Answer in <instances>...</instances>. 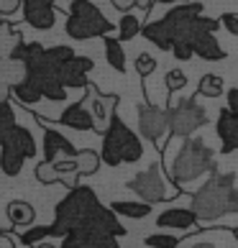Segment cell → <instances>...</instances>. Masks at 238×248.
Masks as SVG:
<instances>
[{
    "mask_svg": "<svg viewBox=\"0 0 238 248\" xmlns=\"http://www.w3.org/2000/svg\"><path fill=\"white\" fill-rule=\"evenodd\" d=\"M51 231L62 235L64 248H97V246H115L118 235H123V225L111 215V210L100 205L97 195L90 187H75L69 197L57 205Z\"/></svg>",
    "mask_w": 238,
    "mask_h": 248,
    "instance_id": "cell-1",
    "label": "cell"
},
{
    "mask_svg": "<svg viewBox=\"0 0 238 248\" xmlns=\"http://www.w3.org/2000/svg\"><path fill=\"white\" fill-rule=\"evenodd\" d=\"M75 57V49L54 46L44 49L41 44H18L11 59L23 62L26 77L13 85V95L23 105H33L36 100H64L67 85H64V64Z\"/></svg>",
    "mask_w": 238,
    "mask_h": 248,
    "instance_id": "cell-2",
    "label": "cell"
},
{
    "mask_svg": "<svg viewBox=\"0 0 238 248\" xmlns=\"http://www.w3.org/2000/svg\"><path fill=\"white\" fill-rule=\"evenodd\" d=\"M221 21L203 16V3H177L172 11L157 23H146L143 36L159 49L172 51L179 62H187L195 57L197 44L205 39L207 33H215Z\"/></svg>",
    "mask_w": 238,
    "mask_h": 248,
    "instance_id": "cell-3",
    "label": "cell"
},
{
    "mask_svg": "<svg viewBox=\"0 0 238 248\" xmlns=\"http://www.w3.org/2000/svg\"><path fill=\"white\" fill-rule=\"evenodd\" d=\"M192 210L200 220H218L223 215H238L236 174H213L203 189L192 195Z\"/></svg>",
    "mask_w": 238,
    "mask_h": 248,
    "instance_id": "cell-4",
    "label": "cell"
},
{
    "mask_svg": "<svg viewBox=\"0 0 238 248\" xmlns=\"http://www.w3.org/2000/svg\"><path fill=\"white\" fill-rule=\"evenodd\" d=\"M215 171V156L213 149H207L203 139H190L185 136V143L177 151V159L172 161V171L169 179L177 182V185H187V182H195L203 174Z\"/></svg>",
    "mask_w": 238,
    "mask_h": 248,
    "instance_id": "cell-5",
    "label": "cell"
},
{
    "mask_svg": "<svg viewBox=\"0 0 238 248\" xmlns=\"http://www.w3.org/2000/svg\"><path fill=\"white\" fill-rule=\"evenodd\" d=\"M67 36L77 41L97 39L113 31V23L100 13V8L90 0H72L67 8V26H64Z\"/></svg>",
    "mask_w": 238,
    "mask_h": 248,
    "instance_id": "cell-6",
    "label": "cell"
},
{
    "mask_svg": "<svg viewBox=\"0 0 238 248\" xmlns=\"http://www.w3.org/2000/svg\"><path fill=\"white\" fill-rule=\"evenodd\" d=\"M103 161L108 167H118V164H131V161H139L143 156L141 149V141L139 136L131 133L123 121H113V125L108 128V133H103Z\"/></svg>",
    "mask_w": 238,
    "mask_h": 248,
    "instance_id": "cell-7",
    "label": "cell"
},
{
    "mask_svg": "<svg viewBox=\"0 0 238 248\" xmlns=\"http://www.w3.org/2000/svg\"><path fill=\"white\" fill-rule=\"evenodd\" d=\"M33 154H36V141L29 133V128L16 125L11 131V136L5 139V143L0 146V169L8 177H18L26 159H31Z\"/></svg>",
    "mask_w": 238,
    "mask_h": 248,
    "instance_id": "cell-8",
    "label": "cell"
},
{
    "mask_svg": "<svg viewBox=\"0 0 238 248\" xmlns=\"http://www.w3.org/2000/svg\"><path fill=\"white\" fill-rule=\"evenodd\" d=\"M205 123H207V110L195 97L182 100L177 108L169 110V131H172V136H179V139L192 136Z\"/></svg>",
    "mask_w": 238,
    "mask_h": 248,
    "instance_id": "cell-9",
    "label": "cell"
},
{
    "mask_svg": "<svg viewBox=\"0 0 238 248\" xmlns=\"http://www.w3.org/2000/svg\"><path fill=\"white\" fill-rule=\"evenodd\" d=\"M128 189H133L141 200L151 202V205L175 197V195H169V189H167V185H164V179H161V164H151L149 169L139 171L131 182H128Z\"/></svg>",
    "mask_w": 238,
    "mask_h": 248,
    "instance_id": "cell-10",
    "label": "cell"
},
{
    "mask_svg": "<svg viewBox=\"0 0 238 248\" xmlns=\"http://www.w3.org/2000/svg\"><path fill=\"white\" fill-rule=\"evenodd\" d=\"M93 113V131L95 133H108V128L115 121V105H118V95H103L97 93L95 85L85 87V97H82Z\"/></svg>",
    "mask_w": 238,
    "mask_h": 248,
    "instance_id": "cell-11",
    "label": "cell"
},
{
    "mask_svg": "<svg viewBox=\"0 0 238 248\" xmlns=\"http://www.w3.org/2000/svg\"><path fill=\"white\" fill-rule=\"evenodd\" d=\"M139 131L143 139H149L154 146L161 149V136L169 131V110L159 105L146 103L139 108Z\"/></svg>",
    "mask_w": 238,
    "mask_h": 248,
    "instance_id": "cell-12",
    "label": "cell"
},
{
    "mask_svg": "<svg viewBox=\"0 0 238 248\" xmlns=\"http://www.w3.org/2000/svg\"><path fill=\"white\" fill-rule=\"evenodd\" d=\"M54 3H57V0H21L23 21L36 31H49L54 26V21H57Z\"/></svg>",
    "mask_w": 238,
    "mask_h": 248,
    "instance_id": "cell-13",
    "label": "cell"
},
{
    "mask_svg": "<svg viewBox=\"0 0 238 248\" xmlns=\"http://www.w3.org/2000/svg\"><path fill=\"white\" fill-rule=\"evenodd\" d=\"M197 213L195 210H182V207H172V210H164V213L157 217V225L161 231H195L197 225Z\"/></svg>",
    "mask_w": 238,
    "mask_h": 248,
    "instance_id": "cell-14",
    "label": "cell"
},
{
    "mask_svg": "<svg viewBox=\"0 0 238 248\" xmlns=\"http://www.w3.org/2000/svg\"><path fill=\"white\" fill-rule=\"evenodd\" d=\"M218 136H221L223 141V154H233L238 149V113H233L231 108L221 110V115H218V125H215Z\"/></svg>",
    "mask_w": 238,
    "mask_h": 248,
    "instance_id": "cell-15",
    "label": "cell"
},
{
    "mask_svg": "<svg viewBox=\"0 0 238 248\" xmlns=\"http://www.w3.org/2000/svg\"><path fill=\"white\" fill-rule=\"evenodd\" d=\"M41 125L47 128V131H44V154H47V161H54V159H59V156L77 154V149L72 146V141L54 131L51 123H41Z\"/></svg>",
    "mask_w": 238,
    "mask_h": 248,
    "instance_id": "cell-16",
    "label": "cell"
},
{
    "mask_svg": "<svg viewBox=\"0 0 238 248\" xmlns=\"http://www.w3.org/2000/svg\"><path fill=\"white\" fill-rule=\"evenodd\" d=\"M59 125H69L75 128V131H93V113H90V108L85 100H79V103L69 105L67 110H64V115H59Z\"/></svg>",
    "mask_w": 238,
    "mask_h": 248,
    "instance_id": "cell-17",
    "label": "cell"
},
{
    "mask_svg": "<svg viewBox=\"0 0 238 248\" xmlns=\"http://www.w3.org/2000/svg\"><path fill=\"white\" fill-rule=\"evenodd\" d=\"M93 69V59L87 57H72L64 64V85L67 87H87V72Z\"/></svg>",
    "mask_w": 238,
    "mask_h": 248,
    "instance_id": "cell-18",
    "label": "cell"
},
{
    "mask_svg": "<svg viewBox=\"0 0 238 248\" xmlns=\"http://www.w3.org/2000/svg\"><path fill=\"white\" fill-rule=\"evenodd\" d=\"M5 215H8V220H11L16 228H21V225H31L33 223L36 210H33V205H29V202H23V200H13V202H8Z\"/></svg>",
    "mask_w": 238,
    "mask_h": 248,
    "instance_id": "cell-19",
    "label": "cell"
},
{
    "mask_svg": "<svg viewBox=\"0 0 238 248\" xmlns=\"http://www.w3.org/2000/svg\"><path fill=\"white\" fill-rule=\"evenodd\" d=\"M105 39V59L115 72H126V51L121 46V39H113L111 33L103 36Z\"/></svg>",
    "mask_w": 238,
    "mask_h": 248,
    "instance_id": "cell-20",
    "label": "cell"
},
{
    "mask_svg": "<svg viewBox=\"0 0 238 248\" xmlns=\"http://www.w3.org/2000/svg\"><path fill=\"white\" fill-rule=\"evenodd\" d=\"M111 210L115 215H126L133 220H141L151 213V202H111Z\"/></svg>",
    "mask_w": 238,
    "mask_h": 248,
    "instance_id": "cell-21",
    "label": "cell"
},
{
    "mask_svg": "<svg viewBox=\"0 0 238 248\" xmlns=\"http://www.w3.org/2000/svg\"><path fill=\"white\" fill-rule=\"evenodd\" d=\"M141 31H143L141 18L133 16V13H128V11H123L121 21H118V39H121V41H131V39H136Z\"/></svg>",
    "mask_w": 238,
    "mask_h": 248,
    "instance_id": "cell-22",
    "label": "cell"
},
{
    "mask_svg": "<svg viewBox=\"0 0 238 248\" xmlns=\"http://www.w3.org/2000/svg\"><path fill=\"white\" fill-rule=\"evenodd\" d=\"M16 128V113L8 100H0V146L5 143V139L11 136V131Z\"/></svg>",
    "mask_w": 238,
    "mask_h": 248,
    "instance_id": "cell-23",
    "label": "cell"
},
{
    "mask_svg": "<svg viewBox=\"0 0 238 248\" xmlns=\"http://www.w3.org/2000/svg\"><path fill=\"white\" fill-rule=\"evenodd\" d=\"M197 93L205 95V97H218V95H223V77H218V75H205L203 79H200Z\"/></svg>",
    "mask_w": 238,
    "mask_h": 248,
    "instance_id": "cell-24",
    "label": "cell"
},
{
    "mask_svg": "<svg viewBox=\"0 0 238 248\" xmlns=\"http://www.w3.org/2000/svg\"><path fill=\"white\" fill-rule=\"evenodd\" d=\"M47 235H54L51 225H39V228H31V231H26V233L21 235V243H23V246H36V243H41Z\"/></svg>",
    "mask_w": 238,
    "mask_h": 248,
    "instance_id": "cell-25",
    "label": "cell"
},
{
    "mask_svg": "<svg viewBox=\"0 0 238 248\" xmlns=\"http://www.w3.org/2000/svg\"><path fill=\"white\" fill-rule=\"evenodd\" d=\"M146 246H157V248H175L179 246V238L177 235H169V233H154V235H146Z\"/></svg>",
    "mask_w": 238,
    "mask_h": 248,
    "instance_id": "cell-26",
    "label": "cell"
},
{
    "mask_svg": "<svg viewBox=\"0 0 238 248\" xmlns=\"http://www.w3.org/2000/svg\"><path fill=\"white\" fill-rule=\"evenodd\" d=\"M164 85H167L169 93H179V90L187 85V75H185L182 69H169V75H167V79H164Z\"/></svg>",
    "mask_w": 238,
    "mask_h": 248,
    "instance_id": "cell-27",
    "label": "cell"
},
{
    "mask_svg": "<svg viewBox=\"0 0 238 248\" xmlns=\"http://www.w3.org/2000/svg\"><path fill=\"white\" fill-rule=\"evenodd\" d=\"M154 69H157V59H154L151 54H139V57H136V72L141 75V79H146Z\"/></svg>",
    "mask_w": 238,
    "mask_h": 248,
    "instance_id": "cell-28",
    "label": "cell"
},
{
    "mask_svg": "<svg viewBox=\"0 0 238 248\" xmlns=\"http://www.w3.org/2000/svg\"><path fill=\"white\" fill-rule=\"evenodd\" d=\"M113 5L118 8V11H128L131 5H141L143 11H149L154 3H151V0H113Z\"/></svg>",
    "mask_w": 238,
    "mask_h": 248,
    "instance_id": "cell-29",
    "label": "cell"
},
{
    "mask_svg": "<svg viewBox=\"0 0 238 248\" xmlns=\"http://www.w3.org/2000/svg\"><path fill=\"white\" fill-rule=\"evenodd\" d=\"M221 26H225V31L231 33V36H238V16L223 13V16H221Z\"/></svg>",
    "mask_w": 238,
    "mask_h": 248,
    "instance_id": "cell-30",
    "label": "cell"
},
{
    "mask_svg": "<svg viewBox=\"0 0 238 248\" xmlns=\"http://www.w3.org/2000/svg\"><path fill=\"white\" fill-rule=\"evenodd\" d=\"M228 108H231L233 113H238V90H236V87L228 93Z\"/></svg>",
    "mask_w": 238,
    "mask_h": 248,
    "instance_id": "cell-31",
    "label": "cell"
},
{
    "mask_svg": "<svg viewBox=\"0 0 238 248\" xmlns=\"http://www.w3.org/2000/svg\"><path fill=\"white\" fill-rule=\"evenodd\" d=\"M13 233H5V231H0V246L3 248H11L13 246V238H11Z\"/></svg>",
    "mask_w": 238,
    "mask_h": 248,
    "instance_id": "cell-32",
    "label": "cell"
},
{
    "mask_svg": "<svg viewBox=\"0 0 238 248\" xmlns=\"http://www.w3.org/2000/svg\"><path fill=\"white\" fill-rule=\"evenodd\" d=\"M154 5H177V3H187V0H151Z\"/></svg>",
    "mask_w": 238,
    "mask_h": 248,
    "instance_id": "cell-33",
    "label": "cell"
},
{
    "mask_svg": "<svg viewBox=\"0 0 238 248\" xmlns=\"http://www.w3.org/2000/svg\"><path fill=\"white\" fill-rule=\"evenodd\" d=\"M233 241L238 243V228H233Z\"/></svg>",
    "mask_w": 238,
    "mask_h": 248,
    "instance_id": "cell-34",
    "label": "cell"
},
{
    "mask_svg": "<svg viewBox=\"0 0 238 248\" xmlns=\"http://www.w3.org/2000/svg\"><path fill=\"white\" fill-rule=\"evenodd\" d=\"M0 67H3V54H0Z\"/></svg>",
    "mask_w": 238,
    "mask_h": 248,
    "instance_id": "cell-35",
    "label": "cell"
}]
</instances>
